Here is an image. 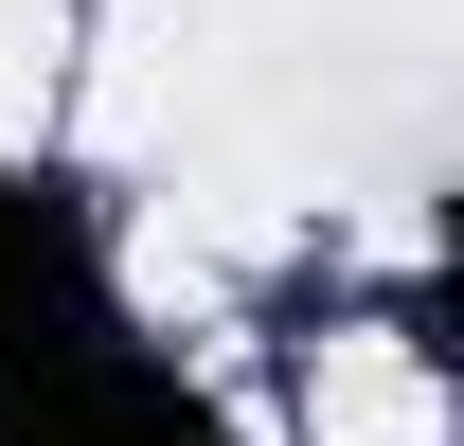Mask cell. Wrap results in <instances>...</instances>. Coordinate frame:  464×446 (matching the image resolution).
Segmentation results:
<instances>
[{"label": "cell", "mask_w": 464, "mask_h": 446, "mask_svg": "<svg viewBox=\"0 0 464 446\" xmlns=\"http://www.w3.org/2000/svg\"><path fill=\"white\" fill-rule=\"evenodd\" d=\"M0 446H232V429L179 375H143L125 339H90V357H54V375L0 393Z\"/></svg>", "instance_id": "2"}, {"label": "cell", "mask_w": 464, "mask_h": 446, "mask_svg": "<svg viewBox=\"0 0 464 446\" xmlns=\"http://www.w3.org/2000/svg\"><path fill=\"white\" fill-rule=\"evenodd\" d=\"M90 339H125L108 304V232H90V197L36 161H0V393L54 375V357H90Z\"/></svg>", "instance_id": "1"}]
</instances>
